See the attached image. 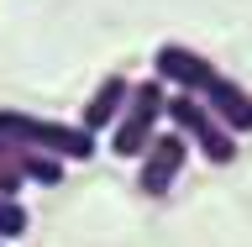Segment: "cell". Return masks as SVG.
Returning <instances> with one entry per match:
<instances>
[{
  "label": "cell",
  "mask_w": 252,
  "mask_h": 247,
  "mask_svg": "<svg viewBox=\"0 0 252 247\" xmlns=\"http://www.w3.org/2000/svg\"><path fill=\"white\" fill-rule=\"evenodd\" d=\"M0 137L21 142V147H37V153L58 158V163H84V158H94V142H100L79 121H53V116L16 110V106H0Z\"/></svg>",
  "instance_id": "1"
},
{
  "label": "cell",
  "mask_w": 252,
  "mask_h": 247,
  "mask_svg": "<svg viewBox=\"0 0 252 247\" xmlns=\"http://www.w3.org/2000/svg\"><path fill=\"white\" fill-rule=\"evenodd\" d=\"M163 121H168L173 132H179V137H184L189 147L205 158V163H216V169H226V163L236 158V147H242V142H236L231 132H226V126H220L216 116L205 110L200 95H168V106H163Z\"/></svg>",
  "instance_id": "2"
},
{
  "label": "cell",
  "mask_w": 252,
  "mask_h": 247,
  "mask_svg": "<svg viewBox=\"0 0 252 247\" xmlns=\"http://www.w3.org/2000/svg\"><path fill=\"white\" fill-rule=\"evenodd\" d=\"M163 106H168V90L158 84V79H142V84H131V95H126L121 116H116V126H110V153L116 158H142V147L158 137V126H163Z\"/></svg>",
  "instance_id": "3"
},
{
  "label": "cell",
  "mask_w": 252,
  "mask_h": 247,
  "mask_svg": "<svg viewBox=\"0 0 252 247\" xmlns=\"http://www.w3.org/2000/svg\"><path fill=\"white\" fill-rule=\"evenodd\" d=\"M189 169V142L179 132H158L137 158V189L147 200H163L173 184H179V174Z\"/></svg>",
  "instance_id": "4"
},
{
  "label": "cell",
  "mask_w": 252,
  "mask_h": 247,
  "mask_svg": "<svg viewBox=\"0 0 252 247\" xmlns=\"http://www.w3.org/2000/svg\"><path fill=\"white\" fill-rule=\"evenodd\" d=\"M216 74L220 69L205 58V53H194L189 42H163L153 53V79L163 84V90H173V95H200Z\"/></svg>",
  "instance_id": "5"
},
{
  "label": "cell",
  "mask_w": 252,
  "mask_h": 247,
  "mask_svg": "<svg viewBox=\"0 0 252 247\" xmlns=\"http://www.w3.org/2000/svg\"><path fill=\"white\" fill-rule=\"evenodd\" d=\"M200 100H205V110H210V116H216L236 142L252 132V90H247V84H236L231 74H216V79L200 90Z\"/></svg>",
  "instance_id": "6"
},
{
  "label": "cell",
  "mask_w": 252,
  "mask_h": 247,
  "mask_svg": "<svg viewBox=\"0 0 252 247\" xmlns=\"http://www.w3.org/2000/svg\"><path fill=\"white\" fill-rule=\"evenodd\" d=\"M126 95H131V79L105 74L100 84H94V95L84 100V110H79V126H84L90 137L110 132V126H116V116H121V106H126Z\"/></svg>",
  "instance_id": "7"
},
{
  "label": "cell",
  "mask_w": 252,
  "mask_h": 247,
  "mask_svg": "<svg viewBox=\"0 0 252 247\" xmlns=\"http://www.w3.org/2000/svg\"><path fill=\"white\" fill-rule=\"evenodd\" d=\"M32 216H27V205L11 200V195H0V242H16V237H27Z\"/></svg>",
  "instance_id": "8"
},
{
  "label": "cell",
  "mask_w": 252,
  "mask_h": 247,
  "mask_svg": "<svg viewBox=\"0 0 252 247\" xmlns=\"http://www.w3.org/2000/svg\"><path fill=\"white\" fill-rule=\"evenodd\" d=\"M21 189H27V179L5 163V153H0V195H11V200H21Z\"/></svg>",
  "instance_id": "9"
},
{
  "label": "cell",
  "mask_w": 252,
  "mask_h": 247,
  "mask_svg": "<svg viewBox=\"0 0 252 247\" xmlns=\"http://www.w3.org/2000/svg\"><path fill=\"white\" fill-rule=\"evenodd\" d=\"M0 247H11V242H0Z\"/></svg>",
  "instance_id": "10"
}]
</instances>
